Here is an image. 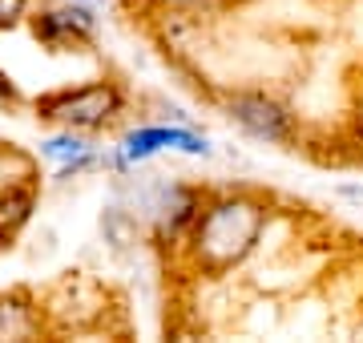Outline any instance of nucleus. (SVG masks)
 I'll list each match as a JSON object with an SVG mask.
<instances>
[{
    "mask_svg": "<svg viewBox=\"0 0 363 343\" xmlns=\"http://www.w3.org/2000/svg\"><path fill=\"white\" fill-rule=\"evenodd\" d=\"M262 214L259 202L250 198H222L214 206L194 214V254L206 271H230L242 263L262 235Z\"/></svg>",
    "mask_w": 363,
    "mask_h": 343,
    "instance_id": "nucleus-1",
    "label": "nucleus"
},
{
    "mask_svg": "<svg viewBox=\"0 0 363 343\" xmlns=\"http://www.w3.org/2000/svg\"><path fill=\"white\" fill-rule=\"evenodd\" d=\"M121 113V89L113 81H93L77 89H57L37 97V118L61 130H97Z\"/></svg>",
    "mask_w": 363,
    "mask_h": 343,
    "instance_id": "nucleus-2",
    "label": "nucleus"
},
{
    "mask_svg": "<svg viewBox=\"0 0 363 343\" xmlns=\"http://www.w3.org/2000/svg\"><path fill=\"white\" fill-rule=\"evenodd\" d=\"M230 121H238L250 137L259 142H286L291 133V121H286V109L279 101H271L267 93H242L230 101Z\"/></svg>",
    "mask_w": 363,
    "mask_h": 343,
    "instance_id": "nucleus-3",
    "label": "nucleus"
},
{
    "mask_svg": "<svg viewBox=\"0 0 363 343\" xmlns=\"http://www.w3.org/2000/svg\"><path fill=\"white\" fill-rule=\"evenodd\" d=\"M33 33L37 40H45L57 53H73V49H85L93 37V16L85 9H65V13H45L33 21Z\"/></svg>",
    "mask_w": 363,
    "mask_h": 343,
    "instance_id": "nucleus-4",
    "label": "nucleus"
},
{
    "mask_svg": "<svg viewBox=\"0 0 363 343\" xmlns=\"http://www.w3.org/2000/svg\"><path fill=\"white\" fill-rule=\"evenodd\" d=\"M37 182V162L25 150L0 142V190H33Z\"/></svg>",
    "mask_w": 363,
    "mask_h": 343,
    "instance_id": "nucleus-5",
    "label": "nucleus"
},
{
    "mask_svg": "<svg viewBox=\"0 0 363 343\" xmlns=\"http://www.w3.org/2000/svg\"><path fill=\"white\" fill-rule=\"evenodd\" d=\"M33 214V190H0V247L21 235Z\"/></svg>",
    "mask_w": 363,
    "mask_h": 343,
    "instance_id": "nucleus-6",
    "label": "nucleus"
},
{
    "mask_svg": "<svg viewBox=\"0 0 363 343\" xmlns=\"http://www.w3.org/2000/svg\"><path fill=\"white\" fill-rule=\"evenodd\" d=\"M37 327V319L28 311L25 303H16V299H0V339H21L28 331Z\"/></svg>",
    "mask_w": 363,
    "mask_h": 343,
    "instance_id": "nucleus-7",
    "label": "nucleus"
},
{
    "mask_svg": "<svg viewBox=\"0 0 363 343\" xmlns=\"http://www.w3.org/2000/svg\"><path fill=\"white\" fill-rule=\"evenodd\" d=\"M162 145H169V130H138L125 137V154L130 158H150Z\"/></svg>",
    "mask_w": 363,
    "mask_h": 343,
    "instance_id": "nucleus-8",
    "label": "nucleus"
},
{
    "mask_svg": "<svg viewBox=\"0 0 363 343\" xmlns=\"http://www.w3.org/2000/svg\"><path fill=\"white\" fill-rule=\"evenodd\" d=\"M28 0H0V28H13L21 16H25Z\"/></svg>",
    "mask_w": 363,
    "mask_h": 343,
    "instance_id": "nucleus-9",
    "label": "nucleus"
},
{
    "mask_svg": "<svg viewBox=\"0 0 363 343\" xmlns=\"http://www.w3.org/2000/svg\"><path fill=\"white\" fill-rule=\"evenodd\" d=\"M45 154H52V158H69V154H81V142L77 137H52V142L45 145Z\"/></svg>",
    "mask_w": 363,
    "mask_h": 343,
    "instance_id": "nucleus-10",
    "label": "nucleus"
},
{
    "mask_svg": "<svg viewBox=\"0 0 363 343\" xmlns=\"http://www.w3.org/2000/svg\"><path fill=\"white\" fill-rule=\"evenodd\" d=\"M16 101H21V93H16L13 77H9V73H0V109H13Z\"/></svg>",
    "mask_w": 363,
    "mask_h": 343,
    "instance_id": "nucleus-11",
    "label": "nucleus"
},
{
    "mask_svg": "<svg viewBox=\"0 0 363 343\" xmlns=\"http://www.w3.org/2000/svg\"><path fill=\"white\" fill-rule=\"evenodd\" d=\"M166 4H190V0H166Z\"/></svg>",
    "mask_w": 363,
    "mask_h": 343,
    "instance_id": "nucleus-12",
    "label": "nucleus"
}]
</instances>
